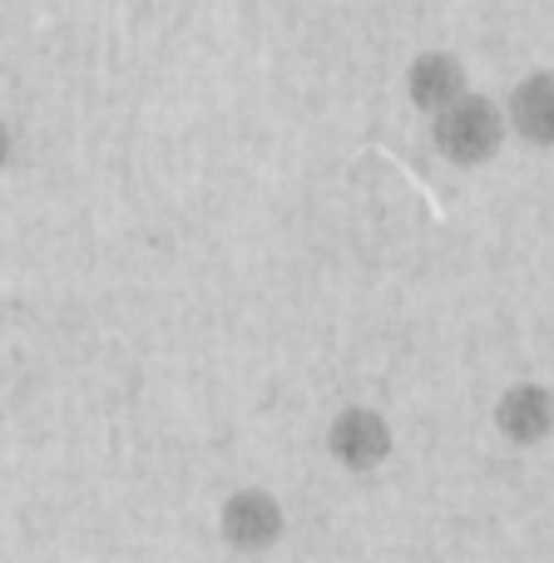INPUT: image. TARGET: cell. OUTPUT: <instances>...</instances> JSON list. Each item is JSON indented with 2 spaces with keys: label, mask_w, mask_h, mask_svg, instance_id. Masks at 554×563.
Listing matches in <instances>:
<instances>
[{
  "label": "cell",
  "mask_w": 554,
  "mask_h": 563,
  "mask_svg": "<svg viewBox=\"0 0 554 563\" xmlns=\"http://www.w3.org/2000/svg\"><path fill=\"white\" fill-rule=\"evenodd\" d=\"M506 139H510L506 104H496L490 95H476V89L431 119V148L456 168H486L506 148Z\"/></svg>",
  "instance_id": "cell-1"
},
{
  "label": "cell",
  "mask_w": 554,
  "mask_h": 563,
  "mask_svg": "<svg viewBox=\"0 0 554 563\" xmlns=\"http://www.w3.org/2000/svg\"><path fill=\"white\" fill-rule=\"evenodd\" d=\"M218 539H224V549H233L243 559H263L287 539V509H282L273 489L243 485L218 505Z\"/></svg>",
  "instance_id": "cell-2"
},
{
  "label": "cell",
  "mask_w": 554,
  "mask_h": 563,
  "mask_svg": "<svg viewBox=\"0 0 554 563\" xmlns=\"http://www.w3.org/2000/svg\"><path fill=\"white\" fill-rule=\"evenodd\" d=\"M397 450V430L377 406H341L327 420V455L347 475H371L381 470Z\"/></svg>",
  "instance_id": "cell-3"
},
{
  "label": "cell",
  "mask_w": 554,
  "mask_h": 563,
  "mask_svg": "<svg viewBox=\"0 0 554 563\" xmlns=\"http://www.w3.org/2000/svg\"><path fill=\"white\" fill-rule=\"evenodd\" d=\"M490 420H496L500 440H510L515 450L545 445L554 435V390L545 380H515V386H506L496 396Z\"/></svg>",
  "instance_id": "cell-4"
},
{
  "label": "cell",
  "mask_w": 554,
  "mask_h": 563,
  "mask_svg": "<svg viewBox=\"0 0 554 563\" xmlns=\"http://www.w3.org/2000/svg\"><path fill=\"white\" fill-rule=\"evenodd\" d=\"M460 95H470V75H466V65H460V55H450V49H421L406 65V99L421 114L436 119L441 109H450Z\"/></svg>",
  "instance_id": "cell-5"
},
{
  "label": "cell",
  "mask_w": 554,
  "mask_h": 563,
  "mask_svg": "<svg viewBox=\"0 0 554 563\" xmlns=\"http://www.w3.org/2000/svg\"><path fill=\"white\" fill-rule=\"evenodd\" d=\"M506 124L520 144L554 148V69H530L506 99Z\"/></svg>",
  "instance_id": "cell-6"
},
{
  "label": "cell",
  "mask_w": 554,
  "mask_h": 563,
  "mask_svg": "<svg viewBox=\"0 0 554 563\" xmlns=\"http://www.w3.org/2000/svg\"><path fill=\"white\" fill-rule=\"evenodd\" d=\"M10 154H15V139H10V124L0 119V174L10 168Z\"/></svg>",
  "instance_id": "cell-7"
}]
</instances>
